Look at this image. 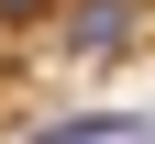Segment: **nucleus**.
Returning <instances> with one entry per match:
<instances>
[{
    "mask_svg": "<svg viewBox=\"0 0 155 144\" xmlns=\"http://www.w3.org/2000/svg\"><path fill=\"white\" fill-rule=\"evenodd\" d=\"M55 55L67 67H100V55H122L133 33H144V0H55Z\"/></svg>",
    "mask_w": 155,
    "mask_h": 144,
    "instance_id": "f257e3e1",
    "label": "nucleus"
},
{
    "mask_svg": "<svg viewBox=\"0 0 155 144\" xmlns=\"http://www.w3.org/2000/svg\"><path fill=\"white\" fill-rule=\"evenodd\" d=\"M144 133H155L144 111H67V122H45L33 144H144Z\"/></svg>",
    "mask_w": 155,
    "mask_h": 144,
    "instance_id": "f03ea898",
    "label": "nucleus"
},
{
    "mask_svg": "<svg viewBox=\"0 0 155 144\" xmlns=\"http://www.w3.org/2000/svg\"><path fill=\"white\" fill-rule=\"evenodd\" d=\"M45 11H55V0H0V22H11V33H22V22H45Z\"/></svg>",
    "mask_w": 155,
    "mask_h": 144,
    "instance_id": "7ed1b4c3",
    "label": "nucleus"
}]
</instances>
